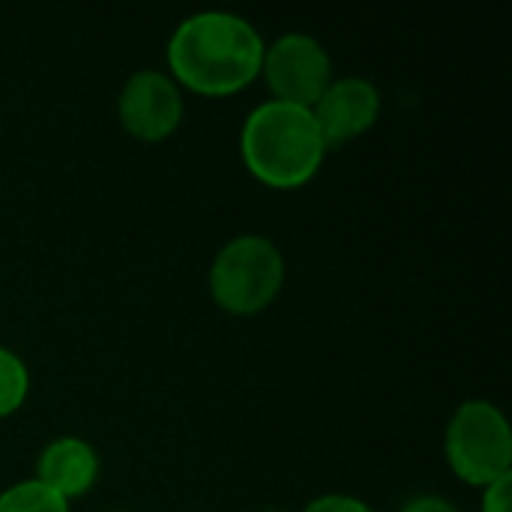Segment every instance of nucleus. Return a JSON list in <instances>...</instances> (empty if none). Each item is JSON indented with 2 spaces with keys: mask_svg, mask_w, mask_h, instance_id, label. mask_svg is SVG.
<instances>
[{
  "mask_svg": "<svg viewBox=\"0 0 512 512\" xmlns=\"http://www.w3.org/2000/svg\"><path fill=\"white\" fill-rule=\"evenodd\" d=\"M264 48L249 18L222 9L195 12L168 39V75L198 96H234L261 75Z\"/></svg>",
  "mask_w": 512,
  "mask_h": 512,
  "instance_id": "f257e3e1",
  "label": "nucleus"
},
{
  "mask_svg": "<svg viewBox=\"0 0 512 512\" xmlns=\"http://www.w3.org/2000/svg\"><path fill=\"white\" fill-rule=\"evenodd\" d=\"M240 156L258 183L300 189L321 171L327 144L309 108L267 99L249 111L240 129Z\"/></svg>",
  "mask_w": 512,
  "mask_h": 512,
  "instance_id": "f03ea898",
  "label": "nucleus"
},
{
  "mask_svg": "<svg viewBox=\"0 0 512 512\" xmlns=\"http://www.w3.org/2000/svg\"><path fill=\"white\" fill-rule=\"evenodd\" d=\"M207 282L210 297L222 312L252 318L279 297L285 285V258L270 237L240 234L216 252Z\"/></svg>",
  "mask_w": 512,
  "mask_h": 512,
  "instance_id": "7ed1b4c3",
  "label": "nucleus"
},
{
  "mask_svg": "<svg viewBox=\"0 0 512 512\" xmlns=\"http://www.w3.org/2000/svg\"><path fill=\"white\" fill-rule=\"evenodd\" d=\"M444 456L450 471L474 489L512 474V432L504 411L486 399L462 402L447 423Z\"/></svg>",
  "mask_w": 512,
  "mask_h": 512,
  "instance_id": "20e7f679",
  "label": "nucleus"
},
{
  "mask_svg": "<svg viewBox=\"0 0 512 512\" xmlns=\"http://www.w3.org/2000/svg\"><path fill=\"white\" fill-rule=\"evenodd\" d=\"M261 75L276 102L309 108L333 81V60L327 48L309 33H282L264 48Z\"/></svg>",
  "mask_w": 512,
  "mask_h": 512,
  "instance_id": "39448f33",
  "label": "nucleus"
},
{
  "mask_svg": "<svg viewBox=\"0 0 512 512\" xmlns=\"http://www.w3.org/2000/svg\"><path fill=\"white\" fill-rule=\"evenodd\" d=\"M117 120L132 138L144 144H159L180 129L183 90L162 69H138L120 87Z\"/></svg>",
  "mask_w": 512,
  "mask_h": 512,
  "instance_id": "423d86ee",
  "label": "nucleus"
},
{
  "mask_svg": "<svg viewBox=\"0 0 512 512\" xmlns=\"http://www.w3.org/2000/svg\"><path fill=\"white\" fill-rule=\"evenodd\" d=\"M312 117L321 129L327 150L345 147L366 135L381 117V90L360 75L333 78L321 99L312 105Z\"/></svg>",
  "mask_w": 512,
  "mask_h": 512,
  "instance_id": "0eeeda50",
  "label": "nucleus"
},
{
  "mask_svg": "<svg viewBox=\"0 0 512 512\" xmlns=\"http://www.w3.org/2000/svg\"><path fill=\"white\" fill-rule=\"evenodd\" d=\"M99 480V456L81 438H57L45 444L36 462V483L57 492L63 501H75L87 495Z\"/></svg>",
  "mask_w": 512,
  "mask_h": 512,
  "instance_id": "6e6552de",
  "label": "nucleus"
},
{
  "mask_svg": "<svg viewBox=\"0 0 512 512\" xmlns=\"http://www.w3.org/2000/svg\"><path fill=\"white\" fill-rule=\"evenodd\" d=\"M0 512H69V501L36 480H24L0 492Z\"/></svg>",
  "mask_w": 512,
  "mask_h": 512,
  "instance_id": "1a4fd4ad",
  "label": "nucleus"
},
{
  "mask_svg": "<svg viewBox=\"0 0 512 512\" xmlns=\"http://www.w3.org/2000/svg\"><path fill=\"white\" fill-rule=\"evenodd\" d=\"M30 396V372L24 360L0 345V420L12 417Z\"/></svg>",
  "mask_w": 512,
  "mask_h": 512,
  "instance_id": "9d476101",
  "label": "nucleus"
},
{
  "mask_svg": "<svg viewBox=\"0 0 512 512\" xmlns=\"http://www.w3.org/2000/svg\"><path fill=\"white\" fill-rule=\"evenodd\" d=\"M303 512H375L363 498L354 495H321L315 501H309Z\"/></svg>",
  "mask_w": 512,
  "mask_h": 512,
  "instance_id": "9b49d317",
  "label": "nucleus"
},
{
  "mask_svg": "<svg viewBox=\"0 0 512 512\" xmlns=\"http://www.w3.org/2000/svg\"><path fill=\"white\" fill-rule=\"evenodd\" d=\"M480 512H512V474L483 489Z\"/></svg>",
  "mask_w": 512,
  "mask_h": 512,
  "instance_id": "f8f14e48",
  "label": "nucleus"
},
{
  "mask_svg": "<svg viewBox=\"0 0 512 512\" xmlns=\"http://www.w3.org/2000/svg\"><path fill=\"white\" fill-rule=\"evenodd\" d=\"M399 512H459L447 498L441 495H417L411 498Z\"/></svg>",
  "mask_w": 512,
  "mask_h": 512,
  "instance_id": "ddd939ff",
  "label": "nucleus"
},
{
  "mask_svg": "<svg viewBox=\"0 0 512 512\" xmlns=\"http://www.w3.org/2000/svg\"><path fill=\"white\" fill-rule=\"evenodd\" d=\"M261 512H288V510H279V507H267V510H261Z\"/></svg>",
  "mask_w": 512,
  "mask_h": 512,
  "instance_id": "4468645a",
  "label": "nucleus"
}]
</instances>
